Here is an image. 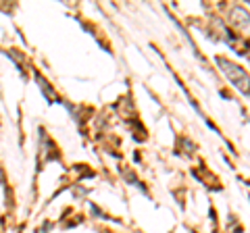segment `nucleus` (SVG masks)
<instances>
[{
	"mask_svg": "<svg viewBox=\"0 0 250 233\" xmlns=\"http://www.w3.org/2000/svg\"><path fill=\"white\" fill-rule=\"evenodd\" d=\"M229 23L242 34H248L250 32V15L242 9V6H236V9L229 11Z\"/></svg>",
	"mask_w": 250,
	"mask_h": 233,
	"instance_id": "2",
	"label": "nucleus"
},
{
	"mask_svg": "<svg viewBox=\"0 0 250 233\" xmlns=\"http://www.w3.org/2000/svg\"><path fill=\"white\" fill-rule=\"evenodd\" d=\"M217 63H219V67H221L223 75L228 77V79L236 85L240 92L248 94V92H250V75L244 71V69L238 67V65H233L231 60H225V58H217Z\"/></svg>",
	"mask_w": 250,
	"mask_h": 233,
	"instance_id": "1",
	"label": "nucleus"
}]
</instances>
